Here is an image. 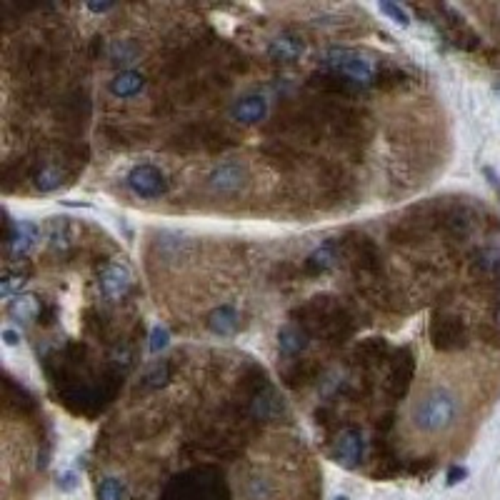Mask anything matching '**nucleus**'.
<instances>
[{
    "label": "nucleus",
    "instance_id": "f257e3e1",
    "mask_svg": "<svg viewBox=\"0 0 500 500\" xmlns=\"http://www.w3.org/2000/svg\"><path fill=\"white\" fill-rule=\"evenodd\" d=\"M413 425L420 430V433H428V435H435V433H443L448 430L458 418V401L453 393L443 391H430L428 396H423L415 408H413Z\"/></svg>",
    "mask_w": 500,
    "mask_h": 500
},
{
    "label": "nucleus",
    "instance_id": "f03ea898",
    "mask_svg": "<svg viewBox=\"0 0 500 500\" xmlns=\"http://www.w3.org/2000/svg\"><path fill=\"white\" fill-rule=\"evenodd\" d=\"M325 63L330 68L341 71L343 75L353 78L355 83H370L375 75V66L365 58V55L355 53V50L348 48H333L328 55H325Z\"/></svg>",
    "mask_w": 500,
    "mask_h": 500
},
{
    "label": "nucleus",
    "instance_id": "7ed1b4c3",
    "mask_svg": "<svg viewBox=\"0 0 500 500\" xmlns=\"http://www.w3.org/2000/svg\"><path fill=\"white\" fill-rule=\"evenodd\" d=\"M126 183L138 198H160V195L168 190L165 176L155 168V165H148V163L135 165V168L128 173Z\"/></svg>",
    "mask_w": 500,
    "mask_h": 500
},
{
    "label": "nucleus",
    "instance_id": "20e7f679",
    "mask_svg": "<svg viewBox=\"0 0 500 500\" xmlns=\"http://www.w3.org/2000/svg\"><path fill=\"white\" fill-rule=\"evenodd\" d=\"M208 185L213 188L215 193H223V195L238 193L245 185V168H243L240 163H236V160L215 165L213 173L208 176Z\"/></svg>",
    "mask_w": 500,
    "mask_h": 500
},
{
    "label": "nucleus",
    "instance_id": "39448f33",
    "mask_svg": "<svg viewBox=\"0 0 500 500\" xmlns=\"http://www.w3.org/2000/svg\"><path fill=\"white\" fill-rule=\"evenodd\" d=\"M133 275L126 263H110L108 268L100 273V293L108 300H121L128 291H130Z\"/></svg>",
    "mask_w": 500,
    "mask_h": 500
},
{
    "label": "nucleus",
    "instance_id": "423d86ee",
    "mask_svg": "<svg viewBox=\"0 0 500 500\" xmlns=\"http://www.w3.org/2000/svg\"><path fill=\"white\" fill-rule=\"evenodd\" d=\"M363 451H365V443H363V435L358 433V430H348V433L341 435L336 446V458L341 465L346 468H355L363 458Z\"/></svg>",
    "mask_w": 500,
    "mask_h": 500
},
{
    "label": "nucleus",
    "instance_id": "0eeeda50",
    "mask_svg": "<svg viewBox=\"0 0 500 500\" xmlns=\"http://www.w3.org/2000/svg\"><path fill=\"white\" fill-rule=\"evenodd\" d=\"M231 113L236 121L250 126V123H258L268 116V100H265L263 95H248V98L238 100V103L233 105Z\"/></svg>",
    "mask_w": 500,
    "mask_h": 500
},
{
    "label": "nucleus",
    "instance_id": "6e6552de",
    "mask_svg": "<svg viewBox=\"0 0 500 500\" xmlns=\"http://www.w3.org/2000/svg\"><path fill=\"white\" fill-rule=\"evenodd\" d=\"M40 231L35 223H30V220H20V223H16L13 226V233H11V250L16 255H23L28 253L30 248L35 245V240H38Z\"/></svg>",
    "mask_w": 500,
    "mask_h": 500
},
{
    "label": "nucleus",
    "instance_id": "1a4fd4ad",
    "mask_svg": "<svg viewBox=\"0 0 500 500\" xmlns=\"http://www.w3.org/2000/svg\"><path fill=\"white\" fill-rule=\"evenodd\" d=\"M143 85H145L143 75H138L133 71H123L110 80V93L116 95V98H133V95H138L143 90Z\"/></svg>",
    "mask_w": 500,
    "mask_h": 500
},
{
    "label": "nucleus",
    "instance_id": "9d476101",
    "mask_svg": "<svg viewBox=\"0 0 500 500\" xmlns=\"http://www.w3.org/2000/svg\"><path fill=\"white\" fill-rule=\"evenodd\" d=\"M208 328L213 330L215 336H233L238 330V313L231 305H220L218 310H213L208 318Z\"/></svg>",
    "mask_w": 500,
    "mask_h": 500
},
{
    "label": "nucleus",
    "instance_id": "9b49d317",
    "mask_svg": "<svg viewBox=\"0 0 500 500\" xmlns=\"http://www.w3.org/2000/svg\"><path fill=\"white\" fill-rule=\"evenodd\" d=\"M270 55L278 61H295L298 55H303V43H298L295 38H288V35L275 38L270 43Z\"/></svg>",
    "mask_w": 500,
    "mask_h": 500
},
{
    "label": "nucleus",
    "instance_id": "f8f14e48",
    "mask_svg": "<svg viewBox=\"0 0 500 500\" xmlns=\"http://www.w3.org/2000/svg\"><path fill=\"white\" fill-rule=\"evenodd\" d=\"M108 55L116 66H133V63H138V45L133 40H116L110 45Z\"/></svg>",
    "mask_w": 500,
    "mask_h": 500
},
{
    "label": "nucleus",
    "instance_id": "ddd939ff",
    "mask_svg": "<svg viewBox=\"0 0 500 500\" xmlns=\"http://www.w3.org/2000/svg\"><path fill=\"white\" fill-rule=\"evenodd\" d=\"M38 313V300L35 295H18L16 300L11 303V315L18 320V323H30Z\"/></svg>",
    "mask_w": 500,
    "mask_h": 500
},
{
    "label": "nucleus",
    "instance_id": "4468645a",
    "mask_svg": "<svg viewBox=\"0 0 500 500\" xmlns=\"http://www.w3.org/2000/svg\"><path fill=\"white\" fill-rule=\"evenodd\" d=\"M126 498V483L118 478H105L98 485V500H123Z\"/></svg>",
    "mask_w": 500,
    "mask_h": 500
},
{
    "label": "nucleus",
    "instance_id": "2eb2a0df",
    "mask_svg": "<svg viewBox=\"0 0 500 500\" xmlns=\"http://www.w3.org/2000/svg\"><path fill=\"white\" fill-rule=\"evenodd\" d=\"M270 493H273V488H270V483L265 478H253L248 480L245 485V495L248 500H268Z\"/></svg>",
    "mask_w": 500,
    "mask_h": 500
},
{
    "label": "nucleus",
    "instance_id": "dca6fc26",
    "mask_svg": "<svg viewBox=\"0 0 500 500\" xmlns=\"http://www.w3.org/2000/svg\"><path fill=\"white\" fill-rule=\"evenodd\" d=\"M278 338H281V350L283 353H298L303 346H305L303 336L298 333V330H293V328H283Z\"/></svg>",
    "mask_w": 500,
    "mask_h": 500
},
{
    "label": "nucleus",
    "instance_id": "f3484780",
    "mask_svg": "<svg viewBox=\"0 0 500 500\" xmlns=\"http://www.w3.org/2000/svg\"><path fill=\"white\" fill-rule=\"evenodd\" d=\"M61 181H63L61 171H55V168H45V171H40V176H38V188L43 193H50V190H55V188L61 185Z\"/></svg>",
    "mask_w": 500,
    "mask_h": 500
},
{
    "label": "nucleus",
    "instance_id": "a211bd4d",
    "mask_svg": "<svg viewBox=\"0 0 500 500\" xmlns=\"http://www.w3.org/2000/svg\"><path fill=\"white\" fill-rule=\"evenodd\" d=\"M48 238H50V245H53V248L66 245V243H68V223H66V220H63V218L61 220H53Z\"/></svg>",
    "mask_w": 500,
    "mask_h": 500
},
{
    "label": "nucleus",
    "instance_id": "6ab92c4d",
    "mask_svg": "<svg viewBox=\"0 0 500 500\" xmlns=\"http://www.w3.org/2000/svg\"><path fill=\"white\" fill-rule=\"evenodd\" d=\"M23 286H25V278L23 275H8L6 281H3V286H0V295L3 298H11V295H20Z\"/></svg>",
    "mask_w": 500,
    "mask_h": 500
},
{
    "label": "nucleus",
    "instance_id": "aec40b11",
    "mask_svg": "<svg viewBox=\"0 0 500 500\" xmlns=\"http://www.w3.org/2000/svg\"><path fill=\"white\" fill-rule=\"evenodd\" d=\"M380 13H385V16H391L393 23H398V25L408 28L410 25V18H408V13L403 11L401 6H396V3H380Z\"/></svg>",
    "mask_w": 500,
    "mask_h": 500
},
{
    "label": "nucleus",
    "instance_id": "412c9836",
    "mask_svg": "<svg viewBox=\"0 0 500 500\" xmlns=\"http://www.w3.org/2000/svg\"><path fill=\"white\" fill-rule=\"evenodd\" d=\"M168 338L171 336H168V330L165 328H160V325L158 328H153V333H150V350L153 353L163 350V348L168 346Z\"/></svg>",
    "mask_w": 500,
    "mask_h": 500
},
{
    "label": "nucleus",
    "instance_id": "4be33fe9",
    "mask_svg": "<svg viewBox=\"0 0 500 500\" xmlns=\"http://www.w3.org/2000/svg\"><path fill=\"white\" fill-rule=\"evenodd\" d=\"M468 478V468H463V465H453L451 470H448V478H446V483L448 485H458V483H463V480Z\"/></svg>",
    "mask_w": 500,
    "mask_h": 500
},
{
    "label": "nucleus",
    "instance_id": "5701e85b",
    "mask_svg": "<svg viewBox=\"0 0 500 500\" xmlns=\"http://www.w3.org/2000/svg\"><path fill=\"white\" fill-rule=\"evenodd\" d=\"M483 173H485V178L490 181V185L495 188V193H498V198H500V176L493 171V168H483Z\"/></svg>",
    "mask_w": 500,
    "mask_h": 500
},
{
    "label": "nucleus",
    "instance_id": "b1692460",
    "mask_svg": "<svg viewBox=\"0 0 500 500\" xmlns=\"http://www.w3.org/2000/svg\"><path fill=\"white\" fill-rule=\"evenodd\" d=\"M3 338H6L8 346H18V341H20L16 330H3Z\"/></svg>",
    "mask_w": 500,
    "mask_h": 500
},
{
    "label": "nucleus",
    "instance_id": "393cba45",
    "mask_svg": "<svg viewBox=\"0 0 500 500\" xmlns=\"http://www.w3.org/2000/svg\"><path fill=\"white\" fill-rule=\"evenodd\" d=\"M88 8H90V11H95V13H103V11H110L113 6H110V3H100V6H98V3H93V6H88Z\"/></svg>",
    "mask_w": 500,
    "mask_h": 500
},
{
    "label": "nucleus",
    "instance_id": "a878e982",
    "mask_svg": "<svg viewBox=\"0 0 500 500\" xmlns=\"http://www.w3.org/2000/svg\"><path fill=\"white\" fill-rule=\"evenodd\" d=\"M336 500H348V498H336Z\"/></svg>",
    "mask_w": 500,
    "mask_h": 500
}]
</instances>
